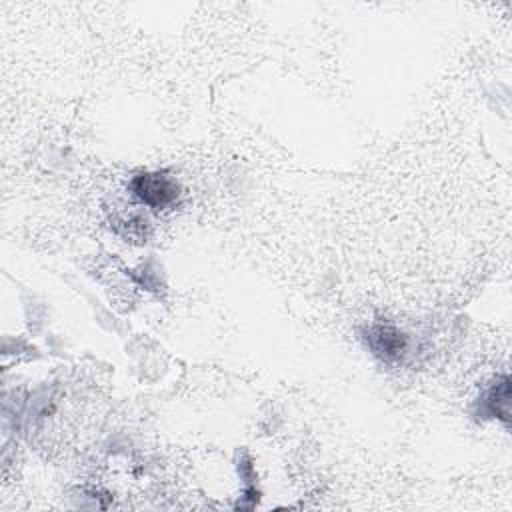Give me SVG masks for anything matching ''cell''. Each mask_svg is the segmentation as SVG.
I'll list each match as a JSON object with an SVG mask.
<instances>
[{
	"label": "cell",
	"mask_w": 512,
	"mask_h": 512,
	"mask_svg": "<svg viewBox=\"0 0 512 512\" xmlns=\"http://www.w3.org/2000/svg\"><path fill=\"white\" fill-rule=\"evenodd\" d=\"M130 190L140 202H144L150 208H166L180 194L178 182L164 172L136 174L130 182Z\"/></svg>",
	"instance_id": "cell-1"
},
{
	"label": "cell",
	"mask_w": 512,
	"mask_h": 512,
	"mask_svg": "<svg viewBox=\"0 0 512 512\" xmlns=\"http://www.w3.org/2000/svg\"><path fill=\"white\" fill-rule=\"evenodd\" d=\"M368 348L384 362H400L408 350V338L404 332L390 324H372L366 330Z\"/></svg>",
	"instance_id": "cell-2"
},
{
	"label": "cell",
	"mask_w": 512,
	"mask_h": 512,
	"mask_svg": "<svg viewBox=\"0 0 512 512\" xmlns=\"http://www.w3.org/2000/svg\"><path fill=\"white\" fill-rule=\"evenodd\" d=\"M482 412L488 418H500L506 426L510 424V380L502 376L480 400Z\"/></svg>",
	"instance_id": "cell-3"
}]
</instances>
